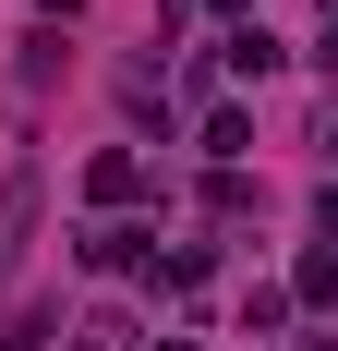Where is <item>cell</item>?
<instances>
[{
    "label": "cell",
    "mask_w": 338,
    "mask_h": 351,
    "mask_svg": "<svg viewBox=\"0 0 338 351\" xmlns=\"http://www.w3.org/2000/svg\"><path fill=\"white\" fill-rule=\"evenodd\" d=\"M25 218H36V194H25V182H0V267H12V230H25Z\"/></svg>",
    "instance_id": "6da1fadb"
}]
</instances>
